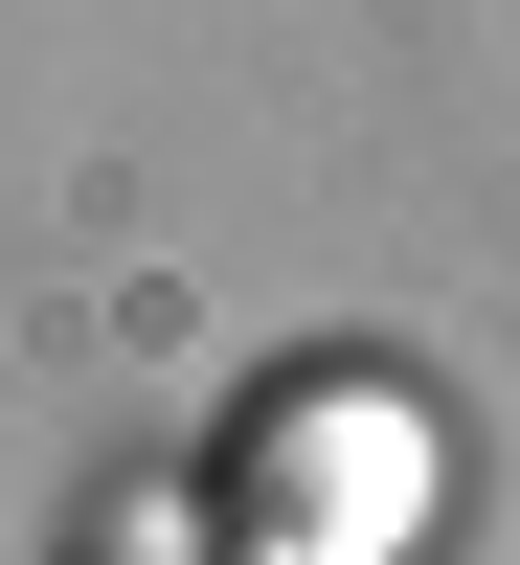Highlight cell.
I'll return each instance as SVG.
<instances>
[{"instance_id":"1","label":"cell","mask_w":520,"mask_h":565,"mask_svg":"<svg viewBox=\"0 0 520 565\" xmlns=\"http://www.w3.org/2000/svg\"><path fill=\"white\" fill-rule=\"evenodd\" d=\"M407 476H431V430H407L385 385L340 407V452H317V385H295V407H250V452H226V543H250V565H317V498H340V543L385 565L407 543Z\"/></svg>"}]
</instances>
